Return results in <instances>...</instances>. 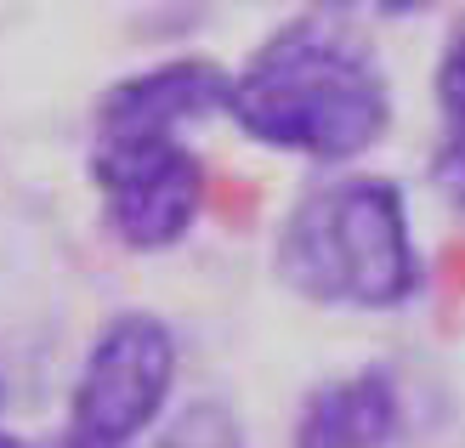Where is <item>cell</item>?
Returning <instances> with one entry per match:
<instances>
[{"label":"cell","instance_id":"1","mask_svg":"<svg viewBox=\"0 0 465 448\" xmlns=\"http://www.w3.org/2000/svg\"><path fill=\"white\" fill-rule=\"evenodd\" d=\"M227 120L255 148L318 164L330 176L358 171L391 136L398 91L369 35L346 17L301 12L232 68Z\"/></svg>","mask_w":465,"mask_h":448},{"label":"cell","instance_id":"2","mask_svg":"<svg viewBox=\"0 0 465 448\" xmlns=\"http://www.w3.org/2000/svg\"><path fill=\"white\" fill-rule=\"evenodd\" d=\"M272 273L323 313H403L426 290V250L398 176L330 171L272 227Z\"/></svg>","mask_w":465,"mask_h":448},{"label":"cell","instance_id":"3","mask_svg":"<svg viewBox=\"0 0 465 448\" xmlns=\"http://www.w3.org/2000/svg\"><path fill=\"white\" fill-rule=\"evenodd\" d=\"M182 374V341L171 318L148 306H125L97 324L85 358L68 386L63 448H131L171 414V392Z\"/></svg>","mask_w":465,"mask_h":448},{"label":"cell","instance_id":"4","mask_svg":"<svg viewBox=\"0 0 465 448\" xmlns=\"http://www.w3.org/2000/svg\"><path fill=\"white\" fill-rule=\"evenodd\" d=\"M85 176L91 194H97L103 233L136 255L176 250L199 227L204 199H211V164L188 136L91 143Z\"/></svg>","mask_w":465,"mask_h":448},{"label":"cell","instance_id":"5","mask_svg":"<svg viewBox=\"0 0 465 448\" xmlns=\"http://www.w3.org/2000/svg\"><path fill=\"white\" fill-rule=\"evenodd\" d=\"M232 68L211 52H176L108 80L91 103V143H125V136H188L199 120H227Z\"/></svg>","mask_w":465,"mask_h":448},{"label":"cell","instance_id":"6","mask_svg":"<svg viewBox=\"0 0 465 448\" xmlns=\"http://www.w3.org/2000/svg\"><path fill=\"white\" fill-rule=\"evenodd\" d=\"M403 386L391 363H358L318 381L295 409L290 448H398Z\"/></svg>","mask_w":465,"mask_h":448},{"label":"cell","instance_id":"7","mask_svg":"<svg viewBox=\"0 0 465 448\" xmlns=\"http://www.w3.org/2000/svg\"><path fill=\"white\" fill-rule=\"evenodd\" d=\"M431 108H437V143H431V187L443 194L454 216H465V12L443 29L431 57Z\"/></svg>","mask_w":465,"mask_h":448},{"label":"cell","instance_id":"8","mask_svg":"<svg viewBox=\"0 0 465 448\" xmlns=\"http://www.w3.org/2000/svg\"><path fill=\"white\" fill-rule=\"evenodd\" d=\"M153 448H250V432H244V420L227 397L204 392V397H188L176 414L159 420Z\"/></svg>","mask_w":465,"mask_h":448},{"label":"cell","instance_id":"9","mask_svg":"<svg viewBox=\"0 0 465 448\" xmlns=\"http://www.w3.org/2000/svg\"><path fill=\"white\" fill-rule=\"evenodd\" d=\"M358 6H420V0H301V12H323V17H346V12H358Z\"/></svg>","mask_w":465,"mask_h":448},{"label":"cell","instance_id":"10","mask_svg":"<svg viewBox=\"0 0 465 448\" xmlns=\"http://www.w3.org/2000/svg\"><path fill=\"white\" fill-rule=\"evenodd\" d=\"M0 448H35L29 437H12V432H0Z\"/></svg>","mask_w":465,"mask_h":448},{"label":"cell","instance_id":"11","mask_svg":"<svg viewBox=\"0 0 465 448\" xmlns=\"http://www.w3.org/2000/svg\"><path fill=\"white\" fill-rule=\"evenodd\" d=\"M0 409H6V374H0Z\"/></svg>","mask_w":465,"mask_h":448},{"label":"cell","instance_id":"12","mask_svg":"<svg viewBox=\"0 0 465 448\" xmlns=\"http://www.w3.org/2000/svg\"><path fill=\"white\" fill-rule=\"evenodd\" d=\"M57 448H63V443H57Z\"/></svg>","mask_w":465,"mask_h":448}]
</instances>
